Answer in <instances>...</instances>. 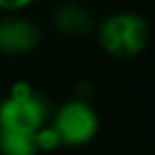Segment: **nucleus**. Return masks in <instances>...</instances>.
<instances>
[{"instance_id": "f257e3e1", "label": "nucleus", "mask_w": 155, "mask_h": 155, "mask_svg": "<svg viewBox=\"0 0 155 155\" xmlns=\"http://www.w3.org/2000/svg\"><path fill=\"white\" fill-rule=\"evenodd\" d=\"M148 22L135 13H115L108 17L99 29L102 48L117 58H128L140 53L148 44Z\"/></svg>"}, {"instance_id": "f03ea898", "label": "nucleus", "mask_w": 155, "mask_h": 155, "mask_svg": "<svg viewBox=\"0 0 155 155\" xmlns=\"http://www.w3.org/2000/svg\"><path fill=\"white\" fill-rule=\"evenodd\" d=\"M48 117V102L26 82H17L9 97L0 104V128L37 131Z\"/></svg>"}, {"instance_id": "7ed1b4c3", "label": "nucleus", "mask_w": 155, "mask_h": 155, "mask_svg": "<svg viewBox=\"0 0 155 155\" xmlns=\"http://www.w3.org/2000/svg\"><path fill=\"white\" fill-rule=\"evenodd\" d=\"M53 128L60 135L62 144L81 146L95 137L99 130V119L86 102L69 101L57 111Z\"/></svg>"}, {"instance_id": "20e7f679", "label": "nucleus", "mask_w": 155, "mask_h": 155, "mask_svg": "<svg viewBox=\"0 0 155 155\" xmlns=\"http://www.w3.org/2000/svg\"><path fill=\"white\" fill-rule=\"evenodd\" d=\"M40 40L38 28L26 18L0 20V51L8 55H20L35 49Z\"/></svg>"}, {"instance_id": "39448f33", "label": "nucleus", "mask_w": 155, "mask_h": 155, "mask_svg": "<svg viewBox=\"0 0 155 155\" xmlns=\"http://www.w3.org/2000/svg\"><path fill=\"white\" fill-rule=\"evenodd\" d=\"M55 28L66 37H82L93 28V18L82 6L66 4L55 13Z\"/></svg>"}, {"instance_id": "423d86ee", "label": "nucleus", "mask_w": 155, "mask_h": 155, "mask_svg": "<svg viewBox=\"0 0 155 155\" xmlns=\"http://www.w3.org/2000/svg\"><path fill=\"white\" fill-rule=\"evenodd\" d=\"M35 133L0 128V151L4 155H35L38 151Z\"/></svg>"}, {"instance_id": "0eeeda50", "label": "nucleus", "mask_w": 155, "mask_h": 155, "mask_svg": "<svg viewBox=\"0 0 155 155\" xmlns=\"http://www.w3.org/2000/svg\"><path fill=\"white\" fill-rule=\"evenodd\" d=\"M35 139H37V148L38 150H55L62 144L60 140V135L57 133V130L53 126H42L40 130H37L35 133Z\"/></svg>"}, {"instance_id": "6e6552de", "label": "nucleus", "mask_w": 155, "mask_h": 155, "mask_svg": "<svg viewBox=\"0 0 155 155\" xmlns=\"http://www.w3.org/2000/svg\"><path fill=\"white\" fill-rule=\"evenodd\" d=\"M33 0H0V9L6 11H18L24 9L26 6H29Z\"/></svg>"}]
</instances>
